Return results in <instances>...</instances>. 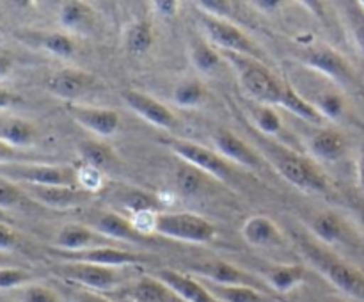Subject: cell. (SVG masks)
I'll return each instance as SVG.
<instances>
[{"instance_id": "cell-1", "label": "cell", "mask_w": 364, "mask_h": 302, "mask_svg": "<svg viewBox=\"0 0 364 302\" xmlns=\"http://www.w3.org/2000/svg\"><path fill=\"white\" fill-rule=\"evenodd\" d=\"M295 242L299 245L302 258L313 270L320 274L329 284H333L338 291L354 298L358 302H364V272L343 259L341 256L334 254L333 251L316 240H309L308 237L295 234Z\"/></svg>"}, {"instance_id": "cell-2", "label": "cell", "mask_w": 364, "mask_h": 302, "mask_svg": "<svg viewBox=\"0 0 364 302\" xmlns=\"http://www.w3.org/2000/svg\"><path fill=\"white\" fill-rule=\"evenodd\" d=\"M263 155L272 163L281 178L299 190L309 194H326L329 190V181L313 160L297 155L287 148L272 144H263Z\"/></svg>"}, {"instance_id": "cell-3", "label": "cell", "mask_w": 364, "mask_h": 302, "mask_svg": "<svg viewBox=\"0 0 364 302\" xmlns=\"http://www.w3.org/2000/svg\"><path fill=\"white\" fill-rule=\"evenodd\" d=\"M228 60L233 64L238 75L240 89L251 99L258 102L259 105L279 107L283 98L284 82H281L272 71L265 66V63L249 59V57L228 53Z\"/></svg>"}, {"instance_id": "cell-4", "label": "cell", "mask_w": 364, "mask_h": 302, "mask_svg": "<svg viewBox=\"0 0 364 302\" xmlns=\"http://www.w3.org/2000/svg\"><path fill=\"white\" fill-rule=\"evenodd\" d=\"M0 176L18 183L78 187L77 167L66 163H0Z\"/></svg>"}, {"instance_id": "cell-5", "label": "cell", "mask_w": 364, "mask_h": 302, "mask_svg": "<svg viewBox=\"0 0 364 302\" xmlns=\"http://www.w3.org/2000/svg\"><path fill=\"white\" fill-rule=\"evenodd\" d=\"M155 233L187 244H208L215 238L217 230L208 219L191 212L159 213Z\"/></svg>"}, {"instance_id": "cell-6", "label": "cell", "mask_w": 364, "mask_h": 302, "mask_svg": "<svg viewBox=\"0 0 364 302\" xmlns=\"http://www.w3.org/2000/svg\"><path fill=\"white\" fill-rule=\"evenodd\" d=\"M63 279L84 288L85 291L105 293L116 291L128 283V270L116 266L89 265V263H64L57 269Z\"/></svg>"}, {"instance_id": "cell-7", "label": "cell", "mask_w": 364, "mask_h": 302, "mask_svg": "<svg viewBox=\"0 0 364 302\" xmlns=\"http://www.w3.org/2000/svg\"><path fill=\"white\" fill-rule=\"evenodd\" d=\"M201 28L206 36V41L215 46L217 50L249 57V59L259 60V63L265 60L262 48L249 38V34H245L240 27H237L231 21L203 14Z\"/></svg>"}, {"instance_id": "cell-8", "label": "cell", "mask_w": 364, "mask_h": 302, "mask_svg": "<svg viewBox=\"0 0 364 302\" xmlns=\"http://www.w3.org/2000/svg\"><path fill=\"white\" fill-rule=\"evenodd\" d=\"M164 144L171 148V151L180 156L185 163L196 167L205 173L206 176L219 181H228L233 176V163L220 156L215 149H210L203 144L183 141V139H164Z\"/></svg>"}, {"instance_id": "cell-9", "label": "cell", "mask_w": 364, "mask_h": 302, "mask_svg": "<svg viewBox=\"0 0 364 302\" xmlns=\"http://www.w3.org/2000/svg\"><path fill=\"white\" fill-rule=\"evenodd\" d=\"M304 63L306 66L318 71L320 75H323V77L329 78L334 84L341 85V87H348L355 78L352 64L338 50H334L329 45L313 46L306 53Z\"/></svg>"}, {"instance_id": "cell-10", "label": "cell", "mask_w": 364, "mask_h": 302, "mask_svg": "<svg viewBox=\"0 0 364 302\" xmlns=\"http://www.w3.org/2000/svg\"><path fill=\"white\" fill-rule=\"evenodd\" d=\"M57 254L66 259L68 263H89V265L116 266V269H130V266L146 261V256L127 251V249L114 247V245H100V247L77 252L57 251Z\"/></svg>"}, {"instance_id": "cell-11", "label": "cell", "mask_w": 364, "mask_h": 302, "mask_svg": "<svg viewBox=\"0 0 364 302\" xmlns=\"http://www.w3.org/2000/svg\"><path fill=\"white\" fill-rule=\"evenodd\" d=\"M192 272L198 274V277H201V281H206V283L223 284V286H252L265 291L262 281L224 259L201 261L192 269Z\"/></svg>"}, {"instance_id": "cell-12", "label": "cell", "mask_w": 364, "mask_h": 302, "mask_svg": "<svg viewBox=\"0 0 364 302\" xmlns=\"http://www.w3.org/2000/svg\"><path fill=\"white\" fill-rule=\"evenodd\" d=\"M121 98L130 107L132 112L142 117L146 123L162 128V130H174L176 128L178 121L173 110L153 96L141 91H134V89H127V91H123Z\"/></svg>"}, {"instance_id": "cell-13", "label": "cell", "mask_w": 364, "mask_h": 302, "mask_svg": "<svg viewBox=\"0 0 364 302\" xmlns=\"http://www.w3.org/2000/svg\"><path fill=\"white\" fill-rule=\"evenodd\" d=\"M212 141L215 151L230 163H237V166L247 167L251 171L262 169L263 158L259 156V153H256L255 148H251L244 139H240L233 131L219 128L217 131H213Z\"/></svg>"}, {"instance_id": "cell-14", "label": "cell", "mask_w": 364, "mask_h": 302, "mask_svg": "<svg viewBox=\"0 0 364 302\" xmlns=\"http://www.w3.org/2000/svg\"><path fill=\"white\" fill-rule=\"evenodd\" d=\"M68 114L80 124L98 137H112L121 126V117L116 110L105 107H87L70 103Z\"/></svg>"}, {"instance_id": "cell-15", "label": "cell", "mask_w": 364, "mask_h": 302, "mask_svg": "<svg viewBox=\"0 0 364 302\" xmlns=\"http://www.w3.org/2000/svg\"><path fill=\"white\" fill-rule=\"evenodd\" d=\"M20 188L34 201L55 210L77 208L92 198V194L82 190L80 187H46V185L21 183Z\"/></svg>"}, {"instance_id": "cell-16", "label": "cell", "mask_w": 364, "mask_h": 302, "mask_svg": "<svg viewBox=\"0 0 364 302\" xmlns=\"http://www.w3.org/2000/svg\"><path fill=\"white\" fill-rule=\"evenodd\" d=\"M156 279L166 283L183 302H219L201 279H196L191 274L178 272L173 269H160L155 272Z\"/></svg>"}, {"instance_id": "cell-17", "label": "cell", "mask_w": 364, "mask_h": 302, "mask_svg": "<svg viewBox=\"0 0 364 302\" xmlns=\"http://www.w3.org/2000/svg\"><path fill=\"white\" fill-rule=\"evenodd\" d=\"M96 78L80 70H60L48 78V91L66 102H75L87 95L95 85Z\"/></svg>"}, {"instance_id": "cell-18", "label": "cell", "mask_w": 364, "mask_h": 302, "mask_svg": "<svg viewBox=\"0 0 364 302\" xmlns=\"http://www.w3.org/2000/svg\"><path fill=\"white\" fill-rule=\"evenodd\" d=\"M347 149V137L334 128L320 126L308 137V151L322 162H336L343 158Z\"/></svg>"}, {"instance_id": "cell-19", "label": "cell", "mask_w": 364, "mask_h": 302, "mask_svg": "<svg viewBox=\"0 0 364 302\" xmlns=\"http://www.w3.org/2000/svg\"><path fill=\"white\" fill-rule=\"evenodd\" d=\"M109 238L100 234L92 226H84V224H68L60 227L55 237V247L59 251L77 252L85 251V249L100 247V245H109Z\"/></svg>"}, {"instance_id": "cell-20", "label": "cell", "mask_w": 364, "mask_h": 302, "mask_svg": "<svg viewBox=\"0 0 364 302\" xmlns=\"http://www.w3.org/2000/svg\"><path fill=\"white\" fill-rule=\"evenodd\" d=\"M242 238L252 247H277L283 244V233L272 219L252 215L242 224Z\"/></svg>"}, {"instance_id": "cell-21", "label": "cell", "mask_w": 364, "mask_h": 302, "mask_svg": "<svg viewBox=\"0 0 364 302\" xmlns=\"http://www.w3.org/2000/svg\"><path fill=\"white\" fill-rule=\"evenodd\" d=\"M128 302H183L166 283L153 277H141L124 288Z\"/></svg>"}, {"instance_id": "cell-22", "label": "cell", "mask_w": 364, "mask_h": 302, "mask_svg": "<svg viewBox=\"0 0 364 302\" xmlns=\"http://www.w3.org/2000/svg\"><path fill=\"white\" fill-rule=\"evenodd\" d=\"M100 234H103L109 240H121V242H139L142 240V234L134 227L132 220L128 217L121 215L117 212H103L100 213L98 219L92 224Z\"/></svg>"}, {"instance_id": "cell-23", "label": "cell", "mask_w": 364, "mask_h": 302, "mask_svg": "<svg viewBox=\"0 0 364 302\" xmlns=\"http://www.w3.org/2000/svg\"><path fill=\"white\" fill-rule=\"evenodd\" d=\"M309 231L322 245H336L343 242L347 227L341 217L333 212H318L309 219Z\"/></svg>"}, {"instance_id": "cell-24", "label": "cell", "mask_w": 364, "mask_h": 302, "mask_svg": "<svg viewBox=\"0 0 364 302\" xmlns=\"http://www.w3.org/2000/svg\"><path fill=\"white\" fill-rule=\"evenodd\" d=\"M0 141L14 146V148H28L36 141L34 124L21 117H0Z\"/></svg>"}, {"instance_id": "cell-25", "label": "cell", "mask_w": 364, "mask_h": 302, "mask_svg": "<svg viewBox=\"0 0 364 302\" xmlns=\"http://www.w3.org/2000/svg\"><path fill=\"white\" fill-rule=\"evenodd\" d=\"M265 281L274 291L288 293L306 281V266L291 263V265H277L265 272Z\"/></svg>"}, {"instance_id": "cell-26", "label": "cell", "mask_w": 364, "mask_h": 302, "mask_svg": "<svg viewBox=\"0 0 364 302\" xmlns=\"http://www.w3.org/2000/svg\"><path fill=\"white\" fill-rule=\"evenodd\" d=\"M279 107H283L284 110L291 112L294 116L301 117L302 121H308V123L313 124H322L326 123V119L322 117V114L318 112V109L315 107V103L308 102V99L302 98L290 84L284 82V87H283V98H281Z\"/></svg>"}, {"instance_id": "cell-27", "label": "cell", "mask_w": 364, "mask_h": 302, "mask_svg": "<svg viewBox=\"0 0 364 302\" xmlns=\"http://www.w3.org/2000/svg\"><path fill=\"white\" fill-rule=\"evenodd\" d=\"M210 293L219 302H272V298L265 291L252 286H223L203 281Z\"/></svg>"}, {"instance_id": "cell-28", "label": "cell", "mask_w": 364, "mask_h": 302, "mask_svg": "<svg viewBox=\"0 0 364 302\" xmlns=\"http://www.w3.org/2000/svg\"><path fill=\"white\" fill-rule=\"evenodd\" d=\"M208 98L205 84L199 78H183L173 89V99L181 109H198Z\"/></svg>"}, {"instance_id": "cell-29", "label": "cell", "mask_w": 364, "mask_h": 302, "mask_svg": "<svg viewBox=\"0 0 364 302\" xmlns=\"http://www.w3.org/2000/svg\"><path fill=\"white\" fill-rule=\"evenodd\" d=\"M188 59H191L192 66L203 75L215 73L219 70L220 63H223V57L220 52L213 45H210L208 41H194L188 48Z\"/></svg>"}, {"instance_id": "cell-30", "label": "cell", "mask_w": 364, "mask_h": 302, "mask_svg": "<svg viewBox=\"0 0 364 302\" xmlns=\"http://www.w3.org/2000/svg\"><path fill=\"white\" fill-rule=\"evenodd\" d=\"M153 27L149 21L139 20L128 25L124 32V48L130 55H144L153 45Z\"/></svg>"}, {"instance_id": "cell-31", "label": "cell", "mask_w": 364, "mask_h": 302, "mask_svg": "<svg viewBox=\"0 0 364 302\" xmlns=\"http://www.w3.org/2000/svg\"><path fill=\"white\" fill-rule=\"evenodd\" d=\"M340 7L341 18L345 27L348 28L352 41L355 43L359 52L364 55V4L363 2H341Z\"/></svg>"}, {"instance_id": "cell-32", "label": "cell", "mask_w": 364, "mask_h": 302, "mask_svg": "<svg viewBox=\"0 0 364 302\" xmlns=\"http://www.w3.org/2000/svg\"><path fill=\"white\" fill-rule=\"evenodd\" d=\"M92 20V9L85 2L80 0H70L64 2L59 9V23L66 31L75 32L84 28L85 25L91 23Z\"/></svg>"}, {"instance_id": "cell-33", "label": "cell", "mask_w": 364, "mask_h": 302, "mask_svg": "<svg viewBox=\"0 0 364 302\" xmlns=\"http://www.w3.org/2000/svg\"><path fill=\"white\" fill-rule=\"evenodd\" d=\"M78 156L84 166H92L103 171L114 160V153L105 142L102 141H84L78 144Z\"/></svg>"}, {"instance_id": "cell-34", "label": "cell", "mask_w": 364, "mask_h": 302, "mask_svg": "<svg viewBox=\"0 0 364 302\" xmlns=\"http://www.w3.org/2000/svg\"><path fill=\"white\" fill-rule=\"evenodd\" d=\"M205 173L198 171L196 167L188 166V163L183 162V166H180L174 173V181H176L178 190L183 195H194L198 194L199 190L205 185Z\"/></svg>"}, {"instance_id": "cell-35", "label": "cell", "mask_w": 364, "mask_h": 302, "mask_svg": "<svg viewBox=\"0 0 364 302\" xmlns=\"http://www.w3.org/2000/svg\"><path fill=\"white\" fill-rule=\"evenodd\" d=\"M252 123L263 135H277L283 128L277 110L270 105H258L252 110Z\"/></svg>"}, {"instance_id": "cell-36", "label": "cell", "mask_w": 364, "mask_h": 302, "mask_svg": "<svg viewBox=\"0 0 364 302\" xmlns=\"http://www.w3.org/2000/svg\"><path fill=\"white\" fill-rule=\"evenodd\" d=\"M123 206L130 213L128 219H132V217L141 215V213L155 212L156 199L144 190H128L123 198Z\"/></svg>"}, {"instance_id": "cell-37", "label": "cell", "mask_w": 364, "mask_h": 302, "mask_svg": "<svg viewBox=\"0 0 364 302\" xmlns=\"http://www.w3.org/2000/svg\"><path fill=\"white\" fill-rule=\"evenodd\" d=\"M43 46H45L46 52L59 57V59H70L75 53V48H77L70 34H64V32H52V34L45 36Z\"/></svg>"}, {"instance_id": "cell-38", "label": "cell", "mask_w": 364, "mask_h": 302, "mask_svg": "<svg viewBox=\"0 0 364 302\" xmlns=\"http://www.w3.org/2000/svg\"><path fill=\"white\" fill-rule=\"evenodd\" d=\"M318 112L326 121H336L343 116L345 112V98L340 92H326L315 103Z\"/></svg>"}, {"instance_id": "cell-39", "label": "cell", "mask_w": 364, "mask_h": 302, "mask_svg": "<svg viewBox=\"0 0 364 302\" xmlns=\"http://www.w3.org/2000/svg\"><path fill=\"white\" fill-rule=\"evenodd\" d=\"M16 302H63V298L45 284H27L18 290Z\"/></svg>"}, {"instance_id": "cell-40", "label": "cell", "mask_w": 364, "mask_h": 302, "mask_svg": "<svg viewBox=\"0 0 364 302\" xmlns=\"http://www.w3.org/2000/svg\"><path fill=\"white\" fill-rule=\"evenodd\" d=\"M77 180L78 187L92 195L98 194L103 188V183H105L103 171L96 169V167L92 166H84V163H80V167H77Z\"/></svg>"}, {"instance_id": "cell-41", "label": "cell", "mask_w": 364, "mask_h": 302, "mask_svg": "<svg viewBox=\"0 0 364 302\" xmlns=\"http://www.w3.org/2000/svg\"><path fill=\"white\" fill-rule=\"evenodd\" d=\"M23 203V190L7 178L0 176V208H14Z\"/></svg>"}, {"instance_id": "cell-42", "label": "cell", "mask_w": 364, "mask_h": 302, "mask_svg": "<svg viewBox=\"0 0 364 302\" xmlns=\"http://www.w3.org/2000/svg\"><path fill=\"white\" fill-rule=\"evenodd\" d=\"M32 279L27 270L21 269H0V290H13V288L27 286Z\"/></svg>"}, {"instance_id": "cell-43", "label": "cell", "mask_w": 364, "mask_h": 302, "mask_svg": "<svg viewBox=\"0 0 364 302\" xmlns=\"http://www.w3.org/2000/svg\"><path fill=\"white\" fill-rule=\"evenodd\" d=\"M198 7L206 16L226 21H230L231 13H233V4L228 2V0H199Z\"/></svg>"}, {"instance_id": "cell-44", "label": "cell", "mask_w": 364, "mask_h": 302, "mask_svg": "<svg viewBox=\"0 0 364 302\" xmlns=\"http://www.w3.org/2000/svg\"><path fill=\"white\" fill-rule=\"evenodd\" d=\"M0 163H38V158L20 151V148L0 141Z\"/></svg>"}, {"instance_id": "cell-45", "label": "cell", "mask_w": 364, "mask_h": 302, "mask_svg": "<svg viewBox=\"0 0 364 302\" xmlns=\"http://www.w3.org/2000/svg\"><path fill=\"white\" fill-rule=\"evenodd\" d=\"M151 7L153 13L159 14V16L173 18L174 14L178 13L180 4H178L176 0H155V2H151Z\"/></svg>"}, {"instance_id": "cell-46", "label": "cell", "mask_w": 364, "mask_h": 302, "mask_svg": "<svg viewBox=\"0 0 364 302\" xmlns=\"http://www.w3.org/2000/svg\"><path fill=\"white\" fill-rule=\"evenodd\" d=\"M18 245V234L6 224H0V251H11Z\"/></svg>"}, {"instance_id": "cell-47", "label": "cell", "mask_w": 364, "mask_h": 302, "mask_svg": "<svg viewBox=\"0 0 364 302\" xmlns=\"http://www.w3.org/2000/svg\"><path fill=\"white\" fill-rule=\"evenodd\" d=\"M355 176H358V185L364 194V141L359 146L358 153V163H355Z\"/></svg>"}, {"instance_id": "cell-48", "label": "cell", "mask_w": 364, "mask_h": 302, "mask_svg": "<svg viewBox=\"0 0 364 302\" xmlns=\"http://www.w3.org/2000/svg\"><path fill=\"white\" fill-rule=\"evenodd\" d=\"M251 6L262 13H276L281 7V2L279 0H255V2H251Z\"/></svg>"}, {"instance_id": "cell-49", "label": "cell", "mask_w": 364, "mask_h": 302, "mask_svg": "<svg viewBox=\"0 0 364 302\" xmlns=\"http://www.w3.org/2000/svg\"><path fill=\"white\" fill-rule=\"evenodd\" d=\"M11 70H13V59H11L9 53L0 52V78L6 77Z\"/></svg>"}, {"instance_id": "cell-50", "label": "cell", "mask_w": 364, "mask_h": 302, "mask_svg": "<svg viewBox=\"0 0 364 302\" xmlns=\"http://www.w3.org/2000/svg\"><path fill=\"white\" fill-rule=\"evenodd\" d=\"M78 302H112L107 297H103L102 293H95V291H82Z\"/></svg>"}, {"instance_id": "cell-51", "label": "cell", "mask_w": 364, "mask_h": 302, "mask_svg": "<svg viewBox=\"0 0 364 302\" xmlns=\"http://www.w3.org/2000/svg\"><path fill=\"white\" fill-rule=\"evenodd\" d=\"M14 95L11 91H7V89L0 87V109H7V107H11L14 103Z\"/></svg>"}, {"instance_id": "cell-52", "label": "cell", "mask_w": 364, "mask_h": 302, "mask_svg": "<svg viewBox=\"0 0 364 302\" xmlns=\"http://www.w3.org/2000/svg\"><path fill=\"white\" fill-rule=\"evenodd\" d=\"M359 224H361L363 230H364V206L359 208Z\"/></svg>"}, {"instance_id": "cell-53", "label": "cell", "mask_w": 364, "mask_h": 302, "mask_svg": "<svg viewBox=\"0 0 364 302\" xmlns=\"http://www.w3.org/2000/svg\"><path fill=\"white\" fill-rule=\"evenodd\" d=\"M4 220H7V217H6V213L2 212V208H0V222H4Z\"/></svg>"}]
</instances>
